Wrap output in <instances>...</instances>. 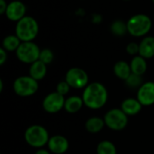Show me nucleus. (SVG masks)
I'll list each match as a JSON object with an SVG mask.
<instances>
[{"label":"nucleus","instance_id":"obj_1","mask_svg":"<svg viewBox=\"0 0 154 154\" xmlns=\"http://www.w3.org/2000/svg\"><path fill=\"white\" fill-rule=\"evenodd\" d=\"M81 97L87 107L90 109H100L107 102L108 92L102 83L92 82L84 88Z\"/></svg>","mask_w":154,"mask_h":154},{"label":"nucleus","instance_id":"obj_2","mask_svg":"<svg viewBox=\"0 0 154 154\" xmlns=\"http://www.w3.org/2000/svg\"><path fill=\"white\" fill-rule=\"evenodd\" d=\"M126 23L128 33L136 38L147 36L152 27L151 17L145 14H136L131 16Z\"/></svg>","mask_w":154,"mask_h":154},{"label":"nucleus","instance_id":"obj_3","mask_svg":"<svg viewBox=\"0 0 154 154\" xmlns=\"http://www.w3.org/2000/svg\"><path fill=\"white\" fill-rule=\"evenodd\" d=\"M39 33V23L32 16L25 15L15 25V34L22 42H33Z\"/></svg>","mask_w":154,"mask_h":154},{"label":"nucleus","instance_id":"obj_4","mask_svg":"<svg viewBox=\"0 0 154 154\" xmlns=\"http://www.w3.org/2000/svg\"><path fill=\"white\" fill-rule=\"evenodd\" d=\"M49 139L50 136L46 128L39 125H33L29 126L24 133L25 142L31 147L33 148L41 149L48 143Z\"/></svg>","mask_w":154,"mask_h":154},{"label":"nucleus","instance_id":"obj_5","mask_svg":"<svg viewBox=\"0 0 154 154\" xmlns=\"http://www.w3.org/2000/svg\"><path fill=\"white\" fill-rule=\"evenodd\" d=\"M13 88L17 96L26 97L34 95L38 91L39 84L31 76H21L14 81Z\"/></svg>","mask_w":154,"mask_h":154},{"label":"nucleus","instance_id":"obj_6","mask_svg":"<svg viewBox=\"0 0 154 154\" xmlns=\"http://www.w3.org/2000/svg\"><path fill=\"white\" fill-rule=\"evenodd\" d=\"M41 49L33 42H22L15 51L17 59L25 64H32L39 60Z\"/></svg>","mask_w":154,"mask_h":154},{"label":"nucleus","instance_id":"obj_7","mask_svg":"<svg viewBox=\"0 0 154 154\" xmlns=\"http://www.w3.org/2000/svg\"><path fill=\"white\" fill-rule=\"evenodd\" d=\"M106 125L114 131H121L128 125V116L121 108H113L104 116Z\"/></svg>","mask_w":154,"mask_h":154},{"label":"nucleus","instance_id":"obj_8","mask_svg":"<svg viewBox=\"0 0 154 154\" xmlns=\"http://www.w3.org/2000/svg\"><path fill=\"white\" fill-rule=\"evenodd\" d=\"M65 80L72 88L80 89L85 88L88 83V73L81 68H71L69 69L66 75Z\"/></svg>","mask_w":154,"mask_h":154},{"label":"nucleus","instance_id":"obj_9","mask_svg":"<svg viewBox=\"0 0 154 154\" xmlns=\"http://www.w3.org/2000/svg\"><path fill=\"white\" fill-rule=\"evenodd\" d=\"M65 97L57 91L48 94L42 101V108L49 114H56L64 108Z\"/></svg>","mask_w":154,"mask_h":154},{"label":"nucleus","instance_id":"obj_10","mask_svg":"<svg viewBox=\"0 0 154 154\" xmlns=\"http://www.w3.org/2000/svg\"><path fill=\"white\" fill-rule=\"evenodd\" d=\"M26 6L20 0H14L8 3L5 11V16L8 20L17 23L26 14Z\"/></svg>","mask_w":154,"mask_h":154},{"label":"nucleus","instance_id":"obj_11","mask_svg":"<svg viewBox=\"0 0 154 154\" xmlns=\"http://www.w3.org/2000/svg\"><path fill=\"white\" fill-rule=\"evenodd\" d=\"M143 106H150L154 104V81L144 82L137 90V97Z\"/></svg>","mask_w":154,"mask_h":154},{"label":"nucleus","instance_id":"obj_12","mask_svg":"<svg viewBox=\"0 0 154 154\" xmlns=\"http://www.w3.org/2000/svg\"><path fill=\"white\" fill-rule=\"evenodd\" d=\"M47 145L51 153L63 154L68 151L69 143L66 137L62 135H53L50 137Z\"/></svg>","mask_w":154,"mask_h":154},{"label":"nucleus","instance_id":"obj_13","mask_svg":"<svg viewBox=\"0 0 154 154\" xmlns=\"http://www.w3.org/2000/svg\"><path fill=\"white\" fill-rule=\"evenodd\" d=\"M139 55L144 59L154 58V37L147 35L139 43Z\"/></svg>","mask_w":154,"mask_h":154},{"label":"nucleus","instance_id":"obj_14","mask_svg":"<svg viewBox=\"0 0 154 154\" xmlns=\"http://www.w3.org/2000/svg\"><path fill=\"white\" fill-rule=\"evenodd\" d=\"M143 105L137 98H126L121 103V109L127 116H135L141 112Z\"/></svg>","mask_w":154,"mask_h":154},{"label":"nucleus","instance_id":"obj_15","mask_svg":"<svg viewBox=\"0 0 154 154\" xmlns=\"http://www.w3.org/2000/svg\"><path fill=\"white\" fill-rule=\"evenodd\" d=\"M47 74V65L40 60L32 63L29 68V76L37 81L42 79Z\"/></svg>","mask_w":154,"mask_h":154},{"label":"nucleus","instance_id":"obj_16","mask_svg":"<svg viewBox=\"0 0 154 154\" xmlns=\"http://www.w3.org/2000/svg\"><path fill=\"white\" fill-rule=\"evenodd\" d=\"M130 67H131L132 73L139 76H143L147 71V68H148L146 59H144L141 55L134 56L130 62Z\"/></svg>","mask_w":154,"mask_h":154},{"label":"nucleus","instance_id":"obj_17","mask_svg":"<svg viewBox=\"0 0 154 154\" xmlns=\"http://www.w3.org/2000/svg\"><path fill=\"white\" fill-rule=\"evenodd\" d=\"M83 105H84V102H83L82 97L79 96H72L66 99L64 109L66 112L69 114H76L82 108Z\"/></svg>","mask_w":154,"mask_h":154},{"label":"nucleus","instance_id":"obj_18","mask_svg":"<svg viewBox=\"0 0 154 154\" xmlns=\"http://www.w3.org/2000/svg\"><path fill=\"white\" fill-rule=\"evenodd\" d=\"M105 125H106V123H105L104 118H101L99 116H92L88 118L85 124L86 130L90 134L99 133L104 128Z\"/></svg>","mask_w":154,"mask_h":154},{"label":"nucleus","instance_id":"obj_19","mask_svg":"<svg viewBox=\"0 0 154 154\" xmlns=\"http://www.w3.org/2000/svg\"><path fill=\"white\" fill-rule=\"evenodd\" d=\"M114 73L118 79L126 80L127 78L132 74L130 64L125 60L117 61L114 66Z\"/></svg>","mask_w":154,"mask_h":154},{"label":"nucleus","instance_id":"obj_20","mask_svg":"<svg viewBox=\"0 0 154 154\" xmlns=\"http://www.w3.org/2000/svg\"><path fill=\"white\" fill-rule=\"evenodd\" d=\"M21 42L22 41L16 36V34H9L4 38L2 42V48H4L7 52L16 51Z\"/></svg>","mask_w":154,"mask_h":154},{"label":"nucleus","instance_id":"obj_21","mask_svg":"<svg viewBox=\"0 0 154 154\" xmlns=\"http://www.w3.org/2000/svg\"><path fill=\"white\" fill-rule=\"evenodd\" d=\"M110 31L114 35L117 37L125 36L128 32L127 23H125L123 20H116L111 23Z\"/></svg>","mask_w":154,"mask_h":154},{"label":"nucleus","instance_id":"obj_22","mask_svg":"<svg viewBox=\"0 0 154 154\" xmlns=\"http://www.w3.org/2000/svg\"><path fill=\"white\" fill-rule=\"evenodd\" d=\"M97 154H117V150L116 145L107 140L102 141L98 143L97 147Z\"/></svg>","mask_w":154,"mask_h":154},{"label":"nucleus","instance_id":"obj_23","mask_svg":"<svg viewBox=\"0 0 154 154\" xmlns=\"http://www.w3.org/2000/svg\"><path fill=\"white\" fill-rule=\"evenodd\" d=\"M125 81L126 86L130 88H139L143 84L142 76H139L134 73H132Z\"/></svg>","mask_w":154,"mask_h":154},{"label":"nucleus","instance_id":"obj_24","mask_svg":"<svg viewBox=\"0 0 154 154\" xmlns=\"http://www.w3.org/2000/svg\"><path fill=\"white\" fill-rule=\"evenodd\" d=\"M53 59H54V54L51 49L45 48V49L41 50L40 57H39V60L41 61H42L43 63L48 65V64H51L52 62Z\"/></svg>","mask_w":154,"mask_h":154},{"label":"nucleus","instance_id":"obj_25","mask_svg":"<svg viewBox=\"0 0 154 154\" xmlns=\"http://www.w3.org/2000/svg\"><path fill=\"white\" fill-rule=\"evenodd\" d=\"M69 89H70V86L68 84V82L66 80L60 81V83H58V85L56 87V91L62 96L67 95L69 92Z\"/></svg>","mask_w":154,"mask_h":154},{"label":"nucleus","instance_id":"obj_26","mask_svg":"<svg viewBox=\"0 0 154 154\" xmlns=\"http://www.w3.org/2000/svg\"><path fill=\"white\" fill-rule=\"evenodd\" d=\"M126 52L132 56L139 55V43L134 42L128 43L126 46Z\"/></svg>","mask_w":154,"mask_h":154},{"label":"nucleus","instance_id":"obj_27","mask_svg":"<svg viewBox=\"0 0 154 154\" xmlns=\"http://www.w3.org/2000/svg\"><path fill=\"white\" fill-rule=\"evenodd\" d=\"M7 60V51L4 49H0V65H4L5 62Z\"/></svg>","mask_w":154,"mask_h":154},{"label":"nucleus","instance_id":"obj_28","mask_svg":"<svg viewBox=\"0 0 154 154\" xmlns=\"http://www.w3.org/2000/svg\"><path fill=\"white\" fill-rule=\"evenodd\" d=\"M7 3L5 0H0V14H5L6 8H7Z\"/></svg>","mask_w":154,"mask_h":154},{"label":"nucleus","instance_id":"obj_29","mask_svg":"<svg viewBox=\"0 0 154 154\" xmlns=\"http://www.w3.org/2000/svg\"><path fill=\"white\" fill-rule=\"evenodd\" d=\"M34 154H51V152L47 150H44V149H39L38 151H36V152Z\"/></svg>","mask_w":154,"mask_h":154},{"label":"nucleus","instance_id":"obj_30","mask_svg":"<svg viewBox=\"0 0 154 154\" xmlns=\"http://www.w3.org/2000/svg\"><path fill=\"white\" fill-rule=\"evenodd\" d=\"M3 88H4V85H3V80L0 79V92L3 91Z\"/></svg>","mask_w":154,"mask_h":154},{"label":"nucleus","instance_id":"obj_31","mask_svg":"<svg viewBox=\"0 0 154 154\" xmlns=\"http://www.w3.org/2000/svg\"><path fill=\"white\" fill-rule=\"evenodd\" d=\"M123 1H131V0H123Z\"/></svg>","mask_w":154,"mask_h":154},{"label":"nucleus","instance_id":"obj_32","mask_svg":"<svg viewBox=\"0 0 154 154\" xmlns=\"http://www.w3.org/2000/svg\"><path fill=\"white\" fill-rule=\"evenodd\" d=\"M152 2H153V4H154V0H152Z\"/></svg>","mask_w":154,"mask_h":154},{"label":"nucleus","instance_id":"obj_33","mask_svg":"<svg viewBox=\"0 0 154 154\" xmlns=\"http://www.w3.org/2000/svg\"><path fill=\"white\" fill-rule=\"evenodd\" d=\"M153 18H154V17H153Z\"/></svg>","mask_w":154,"mask_h":154}]
</instances>
